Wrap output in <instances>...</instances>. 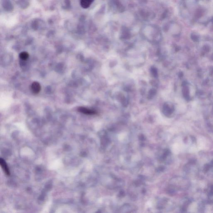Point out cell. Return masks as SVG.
Returning <instances> with one entry per match:
<instances>
[{
  "instance_id": "obj_7",
  "label": "cell",
  "mask_w": 213,
  "mask_h": 213,
  "mask_svg": "<svg viewBox=\"0 0 213 213\" xmlns=\"http://www.w3.org/2000/svg\"><path fill=\"white\" fill-rule=\"evenodd\" d=\"M211 167V165L210 164H206L204 166V172H207L209 170V169L211 168V167Z\"/></svg>"
},
{
  "instance_id": "obj_8",
  "label": "cell",
  "mask_w": 213,
  "mask_h": 213,
  "mask_svg": "<svg viewBox=\"0 0 213 213\" xmlns=\"http://www.w3.org/2000/svg\"><path fill=\"white\" fill-rule=\"evenodd\" d=\"M211 167H213V159L212 161V162H211Z\"/></svg>"
},
{
  "instance_id": "obj_4",
  "label": "cell",
  "mask_w": 213,
  "mask_h": 213,
  "mask_svg": "<svg viewBox=\"0 0 213 213\" xmlns=\"http://www.w3.org/2000/svg\"><path fill=\"white\" fill-rule=\"evenodd\" d=\"M77 110L79 112L86 114H92L95 113V112L94 111L90 110L84 107H79Z\"/></svg>"
},
{
  "instance_id": "obj_3",
  "label": "cell",
  "mask_w": 213,
  "mask_h": 213,
  "mask_svg": "<svg viewBox=\"0 0 213 213\" xmlns=\"http://www.w3.org/2000/svg\"><path fill=\"white\" fill-rule=\"evenodd\" d=\"M94 0H80V5L83 8H87L91 6Z\"/></svg>"
},
{
  "instance_id": "obj_5",
  "label": "cell",
  "mask_w": 213,
  "mask_h": 213,
  "mask_svg": "<svg viewBox=\"0 0 213 213\" xmlns=\"http://www.w3.org/2000/svg\"><path fill=\"white\" fill-rule=\"evenodd\" d=\"M20 57L22 60H27L29 57L28 53L27 52H22L20 54Z\"/></svg>"
},
{
  "instance_id": "obj_2",
  "label": "cell",
  "mask_w": 213,
  "mask_h": 213,
  "mask_svg": "<svg viewBox=\"0 0 213 213\" xmlns=\"http://www.w3.org/2000/svg\"><path fill=\"white\" fill-rule=\"evenodd\" d=\"M31 90L34 94H38L41 91V85L37 82H34L31 85Z\"/></svg>"
},
{
  "instance_id": "obj_1",
  "label": "cell",
  "mask_w": 213,
  "mask_h": 213,
  "mask_svg": "<svg viewBox=\"0 0 213 213\" xmlns=\"http://www.w3.org/2000/svg\"><path fill=\"white\" fill-rule=\"evenodd\" d=\"M0 164L2 169L4 171L5 174H6L7 176H9L10 175L9 169L8 168V166L6 163V161L2 158L0 159Z\"/></svg>"
},
{
  "instance_id": "obj_6",
  "label": "cell",
  "mask_w": 213,
  "mask_h": 213,
  "mask_svg": "<svg viewBox=\"0 0 213 213\" xmlns=\"http://www.w3.org/2000/svg\"><path fill=\"white\" fill-rule=\"evenodd\" d=\"M208 193L209 197H213V185H212L209 187L208 191Z\"/></svg>"
}]
</instances>
